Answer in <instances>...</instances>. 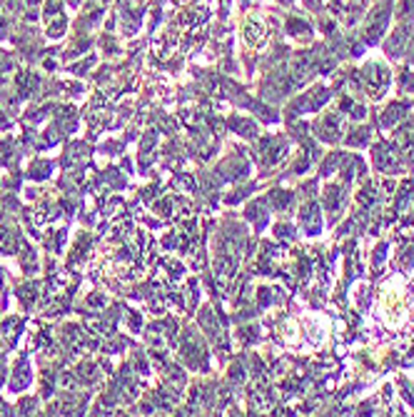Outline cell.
Here are the masks:
<instances>
[{
	"mask_svg": "<svg viewBox=\"0 0 414 417\" xmlns=\"http://www.w3.org/2000/svg\"><path fill=\"white\" fill-rule=\"evenodd\" d=\"M6 18H3V15H0V38H3V33H6Z\"/></svg>",
	"mask_w": 414,
	"mask_h": 417,
	"instance_id": "obj_1",
	"label": "cell"
}]
</instances>
